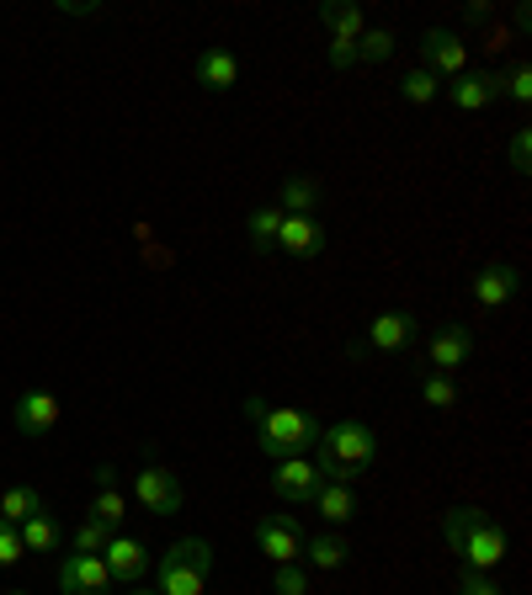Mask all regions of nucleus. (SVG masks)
Wrapping results in <instances>:
<instances>
[{
    "mask_svg": "<svg viewBox=\"0 0 532 595\" xmlns=\"http://www.w3.org/2000/svg\"><path fill=\"white\" fill-rule=\"evenodd\" d=\"M193 75L197 86H208V91H235L240 86V59H235V48H203Z\"/></svg>",
    "mask_w": 532,
    "mask_h": 595,
    "instance_id": "4468645a",
    "label": "nucleus"
},
{
    "mask_svg": "<svg viewBox=\"0 0 532 595\" xmlns=\"http://www.w3.org/2000/svg\"><path fill=\"white\" fill-rule=\"evenodd\" d=\"M134 500L145 505L149 516H176V510H181V484H176V474H170V468L149 463V468H139V474H134Z\"/></svg>",
    "mask_w": 532,
    "mask_h": 595,
    "instance_id": "20e7f679",
    "label": "nucleus"
},
{
    "mask_svg": "<svg viewBox=\"0 0 532 595\" xmlns=\"http://www.w3.org/2000/svg\"><path fill=\"white\" fill-rule=\"evenodd\" d=\"M506 96H511V101H522V107L532 101V70H528V65H516V70L506 75Z\"/></svg>",
    "mask_w": 532,
    "mask_h": 595,
    "instance_id": "72a5a7b5",
    "label": "nucleus"
},
{
    "mask_svg": "<svg viewBox=\"0 0 532 595\" xmlns=\"http://www.w3.org/2000/svg\"><path fill=\"white\" fill-rule=\"evenodd\" d=\"M22 537H17V526L11 522H0V569H17L22 564Z\"/></svg>",
    "mask_w": 532,
    "mask_h": 595,
    "instance_id": "473e14b6",
    "label": "nucleus"
},
{
    "mask_svg": "<svg viewBox=\"0 0 532 595\" xmlns=\"http://www.w3.org/2000/svg\"><path fill=\"white\" fill-rule=\"evenodd\" d=\"M388 53H394V32L388 27H367L357 38V59H367V65H384Z\"/></svg>",
    "mask_w": 532,
    "mask_h": 595,
    "instance_id": "c85d7f7f",
    "label": "nucleus"
},
{
    "mask_svg": "<svg viewBox=\"0 0 532 595\" xmlns=\"http://www.w3.org/2000/svg\"><path fill=\"white\" fill-rule=\"evenodd\" d=\"M17 537H22V548H27V553H53L65 532H59V522H53L49 510H38V516H27V522L17 526Z\"/></svg>",
    "mask_w": 532,
    "mask_h": 595,
    "instance_id": "6ab92c4d",
    "label": "nucleus"
},
{
    "mask_svg": "<svg viewBox=\"0 0 532 595\" xmlns=\"http://www.w3.org/2000/svg\"><path fill=\"white\" fill-rule=\"evenodd\" d=\"M319 22L331 27V38H346V43H357V38L367 32L363 11H357V6H346V0H341V6H319Z\"/></svg>",
    "mask_w": 532,
    "mask_h": 595,
    "instance_id": "4be33fe9",
    "label": "nucleus"
},
{
    "mask_svg": "<svg viewBox=\"0 0 532 595\" xmlns=\"http://www.w3.org/2000/svg\"><path fill=\"white\" fill-rule=\"evenodd\" d=\"M91 478H97V489H118V468H91Z\"/></svg>",
    "mask_w": 532,
    "mask_h": 595,
    "instance_id": "4c0bfd02",
    "label": "nucleus"
},
{
    "mask_svg": "<svg viewBox=\"0 0 532 595\" xmlns=\"http://www.w3.org/2000/svg\"><path fill=\"white\" fill-rule=\"evenodd\" d=\"M421 399H426L432 409L459 405V383H453V373H426V378H421Z\"/></svg>",
    "mask_w": 532,
    "mask_h": 595,
    "instance_id": "a878e982",
    "label": "nucleus"
},
{
    "mask_svg": "<svg viewBox=\"0 0 532 595\" xmlns=\"http://www.w3.org/2000/svg\"><path fill=\"white\" fill-rule=\"evenodd\" d=\"M272 489H277V500L288 505H309L319 489V468L309 457H277V468H272Z\"/></svg>",
    "mask_w": 532,
    "mask_h": 595,
    "instance_id": "6e6552de",
    "label": "nucleus"
},
{
    "mask_svg": "<svg viewBox=\"0 0 532 595\" xmlns=\"http://www.w3.org/2000/svg\"><path fill=\"white\" fill-rule=\"evenodd\" d=\"M400 96H405L411 107H426V101L442 96V80H436L432 70H421V65H415V70H405V80H400Z\"/></svg>",
    "mask_w": 532,
    "mask_h": 595,
    "instance_id": "393cba45",
    "label": "nucleus"
},
{
    "mask_svg": "<svg viewBox=\"0 0 532 595\" xmlns=\"http://www.w3.org/2000/svg\"><path fill=\"white\" fill-rule=\"evenodd\" d=\"M59 415H65V405H59V394H49V388H27L22 399L11 405V420H17L22 436H49V430L59 426Z\"/></svg>",
    "mask_w": 532,
    "mask_h": 595,
    "instance_id": "9d476101",
    "label": "nucleus"
},
{
    "mask_svg": "<svg viewBox=\"0 0 532 595\" xmlns=\"http://www.w3.org/2000/svg\"><path fill=\"white\" fill-rule=\"evenodd\" d=\"M528 166H532V133L516 128V133H511V170H528Z\"/></svg>",
    "mask_w": 532,
    "mask_h": 595,
    "instance_id": "f704fd0d",
    "label": "nucleus"
},
{
    "mask_svg": "<svg viewBox=\"0 0 532 595\" xmlns=\"http://www.w3.org/2000/svg\"><path fill=\"white\" fill-rule=\"evenodd\" d=\"M6 595H27V591H6Z\"/></svg>",
    "mask_w": 532,
    "mask_h": 595,
    "instance_id": "a19ab883",
    "label": "nucleus"
},
{
    "mask_svg": "<svg viewBox=\"0 0 532 595\" xmlns=\"http://www.w3.org/2000/svg\"><path fill=\"white\" fill-rule=\"evenodd\" d=\"M516 266H506V261H484L480 271H474V304L480 309H501V304H511L516 298Z\"/></svg>",
    "mask_w": 532,
    "mask_h": 595,
    "instance_id": "f8f14e48",
    "label": "nucleus"
},
{
    "mask_svg": "<svg viewBox=\"0 0 532 595\" xmlns=\"http://www.w3.org/2000/svg\"><path fill=\"white\" fill-rule=\"evenodd\" d=\"M245 420L256 426V447H262L272 463H277V457H304L319 442V430H325L319 415H309V409H272L262 394L245 399Z\"/></svg>",
    "mask_w": 532,
    "mask_h": 595,
    "instance_id": "f257e3e1",
    "label": "nucleus"
},
{
    "mask_svg": "<svg viewBox=\"0 0 532 595\" xmlns=\"http://www.w3.org/2000/svg\"><path fill=\"white\" fill-rule=\"evenodd\" d=\"M367 340H373L378 351H405V346H415V314H405V309L378 314V319L367 325Z\"/></svg>",
    "mask_w": 532,
    "mask_h": 595,
    "instance_id": "dca6fc26",
    "label": "nucleus"
},
{
    "mask_svg": "<svg viewBox=\"0 0 532 595\" xmlns=\"http://www.w3.org/2000/svg\"><path fill=\"white\" fill-rule=\"evenodd\" d=\"M319 484H352V478H363L373 468V457H378V442H373V426L363 420H336V426L319 430Z\"/></svg>",
    "mask_w": 532,
    "mask_h": 595,
    "instance_id": "f03ea898",
    "label": "nucleus"
},
{
    "mask_svg": "<svg viewBox=\"0 0 532 595\" xmlns=\"http://www.w3.org/2000/svg\"><path fill=\"white\" fill-rule=\"evenodd\" d=\"M463 564H469V574H490L501 569V558H506V532L495 522H480L469 537H463Z\"/></svg>",
    "mask_w": 532,
    "mask_h": 595,
    "instance_id": "9b49d317",
    "label": "nucleus"
},
{
    "mask_svg": "<svg viewBox=\"0 0 532 595\" xmlns=\"http://www.w3.org/2000/svg\"><path fill=\"white\" fill-rule=\"evenodd\" d=\"M101 564H107V574H112V585H139L149 574V548L139 543V537H122V532H112L107 537V548H101Z\"/></svg>",
    "mask_w": 532,
    "mask_h": 595,
    "instance_id": "0eeeda50",
    "label": "nucleus"
},
{
    "mask_svg": "<svg viewBox=\"0 0 532 595\" xmlns=\"http://www.w3.org/2000/svg\"><path fill=\"white\" fill-rule=\"evenodd\" d=\"M91 516H97L101 526H112V532H118L122 516H128V500H122V489H97V500H91Z\"/></svg>",
    "mask_w": 532,
    "mask_h": 595,
    "instance_id": "c756f323",
    "label": "nucleus"
},
{
    "mask_svg": "<svg viewBox=\"0 0 532 595\" xmlns=\"http://www.w3.org/2000/svg\"><path fill=\"white\" fill-rule=\"evenodd\" d=\"M304 558H309V564H315V569H341V564H346V558H352V548H346V543H341L336 532H319L315 543H304Z\"/></svg>",
    "mask_w": 532,
    "mask_h": 595,
    "instance_id": "5701e85b",
    "label": "nucleus"
},
{
    "mask_svg": "<svg viewBox=\"0 0 532 595\" xmlns=\"http://www.w3.org/2000/svg\"><path fill=\"white\" fill-rule=\"evenodd\" d=\"M331 65H336V70H352V65H357V43H346V38H331Z\"/></svg>",
    "mask_w": 532,
    "mask_h": 595,
    "instance_id": "e433bc0d",
    "label": "nucleus"
},
{
    "mask_svg": "<svg viewBox=\"0 0 532 595\" xmlns=\"http://www.w3.org/2000/svg\"><path fill=\"white\" fill-rule=\"evenodd\" d=\"M325 239L331 235L309 214H283V224H277V250H288V256H319Z\"/></svg>",
    "mask_w": 532,
    "mask_h": 595,
    "instance_id": "ddd939ff",
    "label": "nucleus"
},
{
    "mask_svg": "<svg viewBox=\"0 0 532 595\" xmlns=\"http://www.w3.org/2000/svg\"><path fill=\"white\" fill-rule=\"evenodd\" d=\"M277 208H283V214H309V218H315L319 181H315V176H288V181H283V191H277Z\"/></svg>",
    "mask_w": 532,
    "mask_h": 595,
    "instance_id": "a211bd4d",
    "label": "nucleus"
},
{
    "mask_svg": "<svg viewBox=\"0 0 532 595\" xmlns=\"http://www.w3.org/2000/svg\"><path fill=\"white\" fill-rule=\"evenodd\" d=\"M325 516V526H346L357 516V500H352V484H319L315 500H309Z\"/></svg>",
    "mask_w": 532,
    "mask_h": 595,
    "instance_id": "f3484780",
    "label": "nucleus"
},
{
    "mask_svg": "<svg viewBox=\"0 0 532 595\" xmlns=\"http://www.w3.org/2000/svg\"><path fill=\"white\" fill-rule=\"evenodd\" d=\"M134 595H160V591H134Z\"/></svg>",
    "mask_w": 532,
    "mask_h": 595,
    "instance_id": "ea45409f",
    "label": "nucleus"
},
{
    "mask_svg": "<svg viewBox=\"0 0 532 595\" xmlns=\"http://www.w3.org/2000/svg\"><path fill=\"white\" fill-rule=\"evenodd\" d=\"M506 96V75H490V70H463L453 86H447V101L459 112H484L490 101Z\"/></svg>",
    "mask_w": 532,
    "mask_h": 595,
    "instance_id": "1a4fd4ad",
    "label": "nucleus"
},
{
    "mask_svg": "<svg viewBox=\"0 0 532 595\" xmlns=\"http://www.w3.org/2000/svg\"><path fill=\"white\" fill-rule=\"evenodd\" d=\"M203 579L208 574H197V569H187V564H176V558H160V595H208L203 591Z\"/></svg>",
    "mask_w": 532,
    "mask_h": 595,
    "instance_id": "412c9836",
    "label": "nucleus"
},
{
    "mask_svg": "<svg viewBox=\"0 0 532 595\" xmlns=\"http://www.w3.org/2000/svg\"><path fill=\"white\" fill-rule=\"evenodd\" d=\"M480 522H490V510H480V505H453L447 522H442V537H447L453 548H463V537H469Z\"/></svg>",
    "mask_w": 532,
    "mask_h": 595,
    "instance_id": "b1692460",
    "label": "nucleus"
},
{
    "mask_svg": "<svg viewBox=\"0 0 532 595\" xmlns=\"http://www.w3.org/2000/svg\"><path fill=\"white\" fill-rule=\"evenodd\" d=\"M170 558H176V564H187V569H197V574L214 569V548H208L203 537H181V543L170 548Z\"/></svg>",
    "mask_w": 532,
    "mask_h": 595,
    "instance_id": "cd10ccee",
    "label": "nucleus"
},
{
    "mask_svg": "<svg viewBox=\"0 0 532 595\" xmlns=\"http://www.w3.org/2000/svg\"><path fill=\"white\" fill-rule=\"evenodd\" d=\"M107 537H112V526H101L97 516H86V522L75 526V553H101Z\"/></svg>",
    "mask_w": 532,
    "mask_h": 595,
    "instance_id": "7c9ffc66",
    "label": "nucleus"
},
{
    "mask_svg": "<svg viewBox=\"0 0 532 595\" xmlns=\"http://www.w3.org/2000/svg\"><path fill=\"white\" fill-rule=\"evenodd\" d=\"M459 595H501V585H490V574H463Z\"/></svg>",
    "mask_w": 532,
    "mask_h": 595,
    "instance_id": "c9c22d12",
    "label": "nucleus"
},
{
    "mask_svg": "<svg viewBox=\"0 0 532 595\" xmlns=\"http://www.w3.org/2000/svg\"><path fill=\"white\" fill-rule=\"evenodd\" d=\"M38 510H43V495H38L32 484H11V489L0 495V522L22 526L27 516H38Z\"/></svg>",
    "mask_w": 532,
    "mask_h": 595,
    "instance_id": "aec40b11",
    "label": "nucleus"
},
{
    "mask_svg": "<svg viewBox=\"0 0 532 595\" xmlns=\"http://www.w3.org/2000/svg\"><path fill=\"white\" fill-rule=\"evenodd\" d=\"M256 548L272 564H298L304 558V532H298V522H293L288 510H272V516L256 522Z\"/></svg>",
    "mask_w": 532,
    "mask_h": 595,
    "instance_id": "7ed1b4c3",
    "label": "nucleus"
},
{
    "mask_svg": "<svg viewBox=\"0 0 532 595\" xmlns=\"http://www.w3.org/2000/svg\"><path fill=\"white\" fill-rule=\"evenodd\" d=\"M469 351H474V335L463 330V325H453V330H436L432 340H426V357H432L436 373H459L463 361H469Z\"/></svg>",
    "mask_w": 532,
    "mask_h": 595,
    "instance_id": "2eb2a0df",
    "label": "nucleus"
},
{
    "mask_svg": "<svg viewBox=\"0 0 532 595\" xmlns=\"http://www.w3.org/2000/svg\"><path fill=\"white\" fill-rule=\"evenodd\" d=\"M59 591L65 595H112V574L101 564V553H70L59 564Z\"/></svg>",
    "mask_w": 532,
    "mask_h": 595,
    "instance_id": "39448f33",
    "label": "nucleus"
},
{
    "mask_svg": "<svg viewBox=\"0 0 532 595\" xmlns=\"http://www.w3.org/2000/svg\"><path fill=\"white\" fill-rule=\"evenodd\" d=\"M484 48H490V53H506V48H511V38H506V32H501V27H495V32H490V43H484Z\"/></svg>",
    "mask_w": 532,
    "mask_h": 595,
    "instance_id": "58836bf2",
    "label": "nucleus"
},
{
    "mask_svg": "<svg viewBox=\"0 0 532 595\" xmlns=\"http://www.w3.org/2000/svg\"><path fill=\"white\" fill-rule=\"evenodd\" d=\"M421 70H432L436 80L447 75V80H459L463 70H469V48H463V38L459 32H447V27H432L426 38H421Z\"/></svg>",
    "mask_w": 532,
    "mask_h": 595,
    "instance_id": "423d86ee",
    "label": "nucleus"
},
{
    "mask_svg": "<svg viewBox=\"0 0 532 595\" xmlns=\"http://www.w3.org/2000/svg\"><path fill=\"white\" fill-rule=\"evenodd\" d=\"M277 224H283V208H256L250 214V245L256 250H277Z\"/></svg>",
    "mask_w": 532,
    "mask_h": 595,
    "instance_id": "bb28decb",
    "label": "nucleus"
},
{
    "mask_svg": "<svg viewBox=\"0 0 532 595\" xmlns=\"http://www.w3.org/2000/svg\"><path fill=\"white\" fill-rule=\"evenodd\" d=\"M272 591H277V595H309V574L298 569V564H277V574H272Z\"/></svg>",
    "mask_w": 532,
    "mask_h": 595,
    "instance_id": "2f4dec72",
    "label": "nucleus"
}]
</instances>
